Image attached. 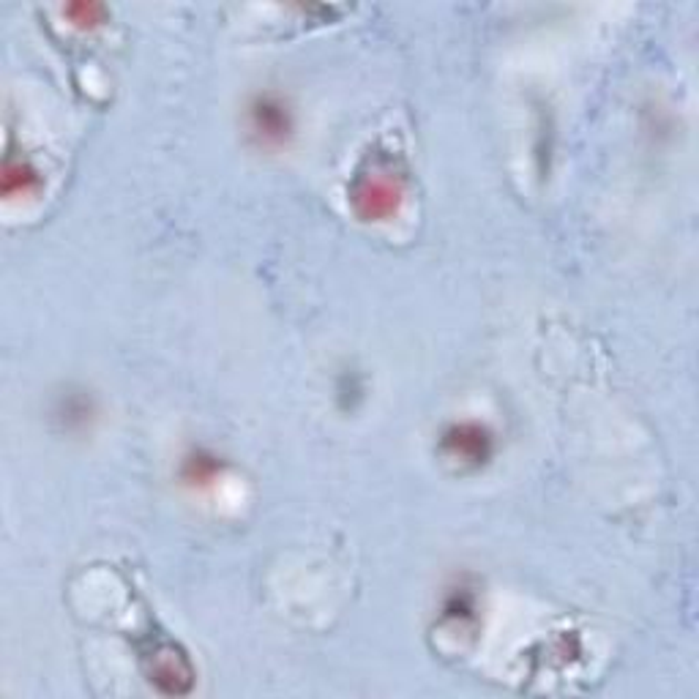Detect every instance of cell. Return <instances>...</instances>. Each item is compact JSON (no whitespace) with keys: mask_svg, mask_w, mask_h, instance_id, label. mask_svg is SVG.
Listing matches in <instances>:
<instances>
[{"mask_svg":"<svg viewBox=\"0 0 699 699\" xmlns=\"http://www.w3.org/2000/svg\"><path fill=\"white\" fill-rule=\"evenodd\" d=\"M58 415H63L66 429H78L91 424L93 415H96V408H93L88 393H66L61 399V404H58Z\"/></svg>","mask_w":699,"mask_h":699,"instance_id":"obj_7","label":"cell"},{"mask_svg":"<svg viewBox=\"0 0 699 699\" xmlns=\"http://www.w3.org/2000/svg\"><path fill=\"white\" fill-rule=\"evenodd\" d=\"M246 140L263 154H281L292 145L298 132V115L281 91L266 88L251 93L244 107Z\"/></svg>","mask_w":699,"mask_h":699,"instance_id":"obj_2","label":"cell"},{"mask_svg":"<svg viewBox=\"0 0 699 699\" xmlns=\"http://www.w3.org/2000/svg\"><path fill=\"white\" fill-rule=\"evenodd\" d=\"M63 14L72 20V25L78 28H96V25H104V20H107V9L99 3H78V6H66L63 9Z\"/></svg>","mask_w":699,"mask_h":699,"instance_id":"obj_8","label":"cell"},{"mask_svg":"<svg viewBox=\"0 0 699 699\" xmlns=\"http://www.w3.org/2000/svg\"><path fill=\"white\" fill-rule=\"evenodd\" d=\"M438 449L445 460L462 470H479L495 454V434L479 421H454L443 429Z\"/></svg>","mask_w":699,"mask_h":699,"instance_id":"obj_3","label":"cell"},{"mask_svg":"<svg viewBox=\"0 0 699 699\" xmlns=\"http://www.w3.org/2000/svg\"><path fill=\"white\" fill-rule=\"evenodd\" d=\"M404 195L408 184L397 162L389 156H374L352 178L348 203L361 222H389L402 208Z\"/></svg>","mask_w":699,"mask_h":699,"instance_id":"obj_1","label":"cell"},{"mask_svg":"<svg viewBox=\"0 0 699 699\" xmlns=\"http://www.w3.org/2000/svg\"><path fill=\"white\" fill-rule=\"evenodd\" d=\"M225 460L205 445H192L178 465V479L186 490L208 492L225 479Z\"/></svg>","mask_w":699,"mask_h":699,"instance_id":"obj_4","label":"cell"},{"mask_svg":"<svg viewBox=\"0 0 699 699\" xmlns=\"http://www.w3.org/2000/svg\"><path fill=\"white\" fill-rule=\"evenodd\" d=\"M44 178H41V169L31 162L28 156H14L9 154L3 158V169H0V192L6 199L17 197H33L39 195Z\"/></svg>","mask_w":699,"mask_h":699,"instance_id":"obj_5","label":"cell"},{"mask_svg":"<svg viewBox=\"0 0 699 699\" xmlns=\"http://www.w3.org/2000/svg\"><path fill=\"white\" fill-rule=\"evenodd\" d=\"M445 613L454 615V618H470V615L475 613L473 593L465 590V587H460V593H454V596L449 598V604H445Z\"/></svg>","mask_w":699,"mask_h":699,"instance_id":"obj_9","label":"cell"},{"mask_svg":"<svg viewBox=\"0 0 699 699\" xmlns=\"http://www.w3.org/2000/svg\"><path fill=\"white\" fill-rule=\"evenodd\" d=\"M151 680L167 695H181V691L189 689L192 672L189 664L181 659L178 654L167 650V654H156L154 667H151Z\"/></svg>","mask_w":699,"mask_h":699,"instance_id":"obj_6","label":"cell"}]
</instances>
